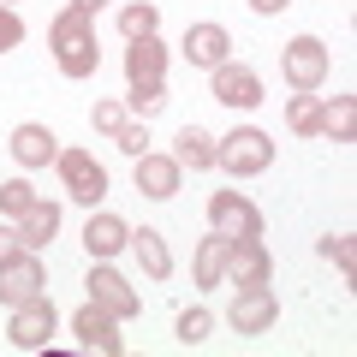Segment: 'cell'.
Listing matches in <instances>:
<instances>
[{
  "mask_svg": "<svg viewBox=\"0 0 357 357\" xmlns=\"http://www.w3.org/2000/svg\"><path fill=\"white\" fill-rule=\"evenodd\" d=\"M48 48H54V66H60L66 77H96V66H102V48H96V18L77 13V6L54 13Z\"/></svg>",
  "mask_w": 357,
  "mask_h": 357,
  "instance_id": "cell-1",
  "label": "cell"
},
{
  "mask_svg": "<svg viewBox=\"0 0 357 357\" xmlns=\"http://www.w3.org/2000/svg\"><path fill=\"white\" fill-rule=\"evenodd\" d=\"M215 167H220V173H232V178L268 173V167H274V137H268V131H256V126L227 131V137H215Z\"/></svg>",
  "mask_w": 357,
  "mask_h": 357,
  "instance_id": "cell-2",
  "label": "cell"
},
{
  "mask_svg": "<svg viewBox=\"0 0 357 357\" xmlns=\"http://www.w3.org/2000/svg\"><path fill=\"white\" fill-rule=\"evenodd\" d=\"M280 77L298 96H316V89L328 84V42L321 36H292L280 48Z\"/></svg>",
  "mask_w": 357,
  "mask_h": 357,
  "instance_id": "cell-3",
  "label": "cell"
},
{
  "mask_svg": "<svg viewBox=\"0 0 357 357\" xmlns=\"http://www.w3.org/2000/svg\"><path fill=\"white\" fill-rule=\"evenodd\" d=\"M54 167H60V178H66V197H72V203L96 208V203L107 197V167L96 161L89 149H60V155H54Z\"/></svg>",
  "mask_w": 357,
  "mask_h": 357,
  "instance_id": "cell-4",
  "label": "cell"
},
{
  "mask_svg": "<svg viewBox=\"0 0 357 357\" xmlns=\"http://www.w3.org/2000/svg\"><path fill=\"white\" fill-rule=\"evenodd\" d=\"M30 298H48V274H42V256L36 250H18L13 262H0V304L18 310Z\"/></svg>",
  "mask_w": 357,
  "mask_h": 357,
  "instance_id": "cell-5",
  "label": "cell"
},
{
  "mask_svg": "<svg viewBox=\"0 0 357 357\" xmlns=\"http://www.w3.org/2000/svg\"><path fill=\"white\" fill-rule=\"evenodd\" d=\"M268 280H274V256H268L262 232H256V238H232V250H227V280H220V286L244 292V286H268Z\"/></svg>",
  "mask_w": 357,
  "mask_h": 357,
  "instance_id": "cell-6",
  "label": "cell"
},
{
  "mask_svg": "<svg viewBox=\"0 0 357 357\" xmlns=\"http://www.w3.org/2000/svg\"><path fill=\"white\" fill-rule=\"evenodd\" d=\"M208 227L227 232V238H256L262 232V208L250 197H238V191H215L208 197Z\"/></svg>",
  "mask_w": 357,
  "mask_h": 357,
  "instance_id": "cell-7",
  "label": "cell"
},
{
  "mask_svg": "<svg viewBox=\"0 0 357 357\" xmlns=\"http://www.w3.org/2000/svg\"><path fill=\"white\" fill-rule=\"evenodd\" d=\"M274 316H280V304H274V292H268V286H244V292H232V310H227L232 333L256 340V333L274 328Z\"/></svg>",
  "mask_w": 357,
  "mask_h": 357,
  "instance_id": "cell-8",
  "label": "cell"
},
{
  "mask_svg": "<svg viewBox=\"0 0 357 357\" xmlns=\"http://www.w3.org/2000/svg\"><path fill=\"white\" fill-rule=\"evenodd\" d=\"M72 333H77V345L84 351H102V357H119L126 351V333H119V316H107L102 304H84L72 316Z\"/></svg>",
  "mask_w": 357,
  "mask_h": 357,
  "instance_id": "cell-9",
  "label": "cell"
},
{
  "mask_svg": "<svg viewBox=\"0 0 357 357\" xmlns=\"http://www.w3.org/2000/svg\"><path fill=\"white\" fill-rule=\"evenodd\" d=\"M208 89H215L220 107H244V114H250V107H262V77H256L250 66H238V60H220Z\"/></svg>",
  "mask_w": 357,
  "mask_h": 357,
  "instance_id": "cell-10",
  "label": "cell"
},
{
  "mask_svg": "<svg viewBox=\"0 0 357 357\" xmlns=\"http://www.w3.org/2000/svg\"><path fill=\"white\" fill-rule=\"evenodd\" d=\"M89 304H102L107 310V316H119V321H131V316H137V310H143V298L137 292H131V286H126V274H114V268H89Z\"/></svg>",
  "mask_w": 357,
  "mask_h": 357,
  "instance_id": "cell-11",
  "label": "cell"
},
{
  "mask_svg": "<svg viewBox=\"0 0 357 357\" xmlns=\"http://www.w3.org/2000/svg\"><path fill=\"white\" fill-rule=\"evenodd\" d=\"M48 333H54V304H48V298H30V304L13 310L6 340H13L18 351H48Z\"/></svg>",
  "mask_w": 357,
  "mask_h": 357,
  "instance_id": "cell-12",
  "label": "cell"
},
{
  "mask_svg": "<svg viewBox=\"0 0 357 357\" xmlns=\"http://www.w3.org/2000/svg\"><path fill=\"white\" fill-rule=\"evenodd\" d=\"M131 178H137V191L143 197H155V203H167V197H178V178H185V167H178L173 161V155H137V173H131Z\"/></svg>",
  "mask_w": 357,
  "mask_h": 357,
  "instance_id": "cell-13",
  "label": "cell"
},
{
  "mask_svg": "<svg viewBox=\"0 0 357 357\" xmlns=\"http://www.w3.org/2000/svg\"><path fill=\"white\" fill-rule=\"evenodd\" d=\"M54 155H60V137H54L48 126H36V119H30V126H18V131H13V161L24 167V173L48 167Z\"/></svg>",
  "mask_w": 357,
  "mask_h": 357,
  "instance_id": "cell-14",
  "label": "cell"
},
{
  "mask_svg": "<svg viewBox=\"0 0 357 357\" xmlns=\"http://www.w3.org/2000/svg\"><path fill=\"white\" fill-rule=\"evenodd\" d=\"M185 60L203 66V72H215L220 60H232V36L220 24H191L185 30Z\"/></svg>",
  "mask_w": 357,
  "mask_h": 357,
  "instance_id": "cell-15",
  "label": "cell"
},
{
  "mask_svg": "<svg viewBox=\"0 0 357 357\" xmlns=\"http://www.w3.org/2000/svg\"><path fill=\"white\" fill-rule=\"evenodd\" d=\"M131 244V227L119 215H89L84 220V250L96 256V262H107V256H119Z\"/></svg>",
  "mask_w": 357,
  "mask_h": 357,
  "instance_id": "cell-16",
  "label": "cell"
},
{
  "mask_svg": "<svg viewBox=\"0 0 357 357\" xmlns=\"http://www.w3.org/2000/svg\"><path fill=\"white\" fill-rule=\"evenodd\" d=\"M161 72H167V48H161V36H137L126 48V84L137 89V84H161Z\"/></svg>",
  "mask_w": 357,
  "mask_h": 357,
  "instance_id": "cell-17",
  "label": "cell"
},
{
  "mask_svg": "<svg viewBox=\"0 0 357 357\" xmlns=\"http://www.w3.org/2000/svg\"><path fill=\"white\" fill-rule=\"evenodd\" d=\"M54 232H60V208H54L48 197H36V203L18 215V238H24V250H42V244H54Z\"/></svg>",
  "mask_w": 357,
  "mask_h": 357,
  "instance_id": "cell-18",
  "label": "cell"
},
{
  "mask_svg": "<svg viewBox=\"0 0 357 357\" xmlns=\"http://www.w3.org/2000/svg\"><path fill=\"white\" fill-rule=\"evenodd\" d=\"M173 161L191 167V173H208V167H215V137H208L203 126H185L173 137Z\"/></svg>",
  "mask_w": 357,
  "mask_h": 357,
  "instance_id": "cell-19",
  "label": "cell"
},
{
  "mask_svg": "<svg viewBox=\"0 0 357 357\" xmlns=\"http://www.w3.org/2000/svg\"><path fill=\"white\" fill-rule=\"evenodd\" d=\"M131 250H137V262H143V274H149V280H167V274H173V250H167V238H161L155 227L131 232Z\"/></svg>",
  "mask_w": 357,
  "mask_h": 357,
  "instance_id": "cell-20",
  "label": "cell"
},
{
  "mask_svg": "<svg viewBox=\"0 0 357 357\" xmlns=\"http://www.w3.org/2000/svg\"><path fill=\"white\" fill-rule=\"evenodd\" d=\"M227 250H232L227 232H208V238L197 244V286H220L227 280Z\"/></svg>",
  "mask_w": 357,
  "mask_h": 357,
  "instance_id": "cell-21",
  "label": "cell"
},
{
  "mask_svg": "<svg viewBox=\"0 0 357 357\" xmlns=\"http://www.w3.org/2000/svg\"><path fill=\"white\" fill-rule=\"evenodd\" d=\"M321 131H328L333 143H351L357 137V96H333V102L321 107Z\"/></svg>",
  "mask_w": 357,
  "mask_h": 357,
  "instance_id": "cell-22",
  "label": "cell"
},
{
  "mask_svg": "<svg viewBox=\"0 0 357 357\" xmlns=\"http://www.w3.org/2000/svg\"><path fill=\"white\" fill-rule=\"evenodd\" d=\"M155 30H161V6H155V0H131L126 13H119V36H126V42L155 36Z\"/></svg>",
  "mask_w": 357,
  "mask_h": 357,
  "instance_id": "cell-23",
  "label": "cell"
},
{
  "mask_svg": "<svg viewBox=\"0 0 357 357\" xmlns=\"http://www.w3.org/2000/svg\"><path fill=\"white\" fill-rule=\"evenodd\" d=\"M286 126H292L298 137H316V131H321V102H316V96H292V107H286Z\"/></svg>",
  "mask_w": 357,
  "mask_h": 357,
  "instance_id": "cell-24",
  "label": "cell"
},
{
  "mask_svg": "<svg viewBox=\"0 0 357 357\" xmlns=\"http://www.w3.org/2000/svg\"><path fill=\"white\" fill-rule=\"evenodd\" d=\"M36 203V185H30V178H6V185H0V215H24V208Z\"/></svg>",
  "mask_w": 357,
  "mask_h": 357,
  "instance_id": "cell-25",
  "label": "cell"
},
{
  "mask_svg": "<svg viewBox=\"0 0 357 357\" xmlns=\"http://www.w3.org/2000/svg\"><path fill=\"white\" fill-rule=\"evenodd\" d=\"M316 250H321V256H328V262H333V268H340L345 280H351V268H357V244H351V238H345V232H340V238H333V232H328V238H321V244H316Z\"/></svg>",
  "mask_w": 357,
  "mask_h": 357,
  "instance_id": "cell-26",
  "label": "cell"
},
{
  "mask_svg": "<svg viewBox=\"0 0 357 357\" xmlns=\"http://www.w3.org/2000/svg\"><path fill=\"white\" fill-rule=\"evenodd\" d=\"M208 328H215V316H208L203 304L185 310V316H178V345H203V340H208Z\"/></svg>",
  "mask_w": 357,
  "mask_h": 357,
  "instance_id": "cell-27",
  "label": "cell"
},
{
  "mask_svg": "<svg viewBox=\"0 0 357 357\" xmlns=\"http://www.w3.org/2000/svg\"><path fill=\"white\" fill-rule=\"evenodd\" d=\"M131 114H137V119H155V114H161V107H167V89L161 84H137V89H131Z\"/></svg>",
  "mask_w": 357,
  "mask_h": 357,
  "instance_id": "cell-28",
  "label": "cell"
},
{
  "mask_svg": "<svg viewBox=\"0 0 357 357\" xmlns=\"http://www.w3.org/2000/svg\"><path fill=\"white\" fill-rule=\"evenodd\" d=\"M126 119H131V107H126V102H96L89 126H96V131H107V137H119V131H126Z\"/></svg>",
  "mask_w": 357,
  "mask_h": 357,
  "instance_id": "cell-29",
  "label": "cell"
},
{
  "mask_svg": "<svg viewBox=\"0 0 357 357\" xmlns=\"http://www.w3.org/2000/svg\"><path fill=\"white\" fill-rule=\"evenodd\" d=\"M18 42H24V18H18L13 6H0V54H13Z\"/></svg>",
  "mask_w": 357,
  "mask_h": 357,
  "instance_id": "cell-30",
  "label": "cell"
},
{
  "mask_svg": "<svg viewBox=\"0 0 357 357\" xmlns=\"http://www.w3.org/2000/svg\"><path fill=\"white\" fill-rule=\"evenodd\" d=\"M114 143H119V149H126V155H131V161H137V155H149V131H143V126H137V119H126V131H119V137H114Z\"/></svg>",
  "mask_w": 357,
  "mask_h": 357,
  "instance_id": "cell-31",
  "label": "cell"
},
{
  "mask_svg": "<svg viewBox=\"0 0 357 357\" xmlns=\"http://www.w3.org/2000/svg\"><path fill=\"white\" fill-rule=\"evenodd\" d=\"M18 250H24V238H18V227H0V262H13Z\"/></svg>",
  "mask_w": 357,
  "mask_h": 357,
  "instance_id": "cell-32",
  "label": "cell"
},
{
  "mask_svg": "<svg viewBox=\"0 0 357 357\" xmlns=\"http://www.w3.org/2000/svg\"><path fill=\"white\" fill-rule=\"evenodd\" d=\"M292 0H250V13H262V18H274V13H286Z\"/></svg>",
  "mask_w": 357,
  "mask_h": 357,
  "instance_id": "cell-33",
  "label": "cell"
},
{
  "mask_svg": "<svg viewBox=\"0 0 357 357\" xmlns=\"http://www.w3.org/2000/svg\"><path fill=\"white\" fill-rule=\"evenodd\" d=\"M72 6H77V13H89V18H96V13L107 6V0H72Z\"/></svg>",
  "mask_w": 357,
  "mask_h": 357,
  "instance_id": "cell-34",
  "label": "cell"
},
{
  "mask_svg": "<svg viewBox=\"0 0 357 357\" xmlns=\"http://www.w3.org/2000/svg\"><path fill=\"white\" fill-rule=\"evenodd\" d=\"M0 6H13V0H0Z\"/></svg>",
  "mask_w": 357,
  "mask_h": 357,
  "instance_id": "cell-35",
  "label": "cell"
}]
</instances>
